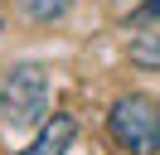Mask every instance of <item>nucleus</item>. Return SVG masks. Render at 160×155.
<instances>
[{
	"mask_svg": "<svg viewBox=\"0 0 160 155\" xmlns=\"http://www.w3.org/2000/svg\"><path fill=\"white\" fill-rule=\"evenodd\" d=\"M73 141H78V121L68 112H53V116H44V131L34 136V145L20 155H68Z\"/></svg>",
	"mask_w": 160,
	"mask_h": 155,
	"instance_id": "3",
	"label": "nucleus"
},
{
	"mask_svg": "<svg viewBox=\"0 0 160 155\" xmlns=\"http://www.w3.org/2000/svg\"><path fill=\"white\" fill-rule=\"evenodd\" d=\"M136 19H160V0H146V5H136Z\"/></svg>",
	"mask_w": 160,
	"mask_h": 155,
	"instance_id": "6",
	"label": "nucleus"
},
{
	"mask_svg": "<svg viewBox=\"0 0 160 155\" xmlns=\"http://www.w3.org/2000/svg\"><path fill=\"white\" fill-rule=\"evenodd\" d=\"M68 5H73V0H24V10H29L34 19H58Z\"/></svg>",
	"mask_w": 160,
	"mask_h": 155,
	"instance_id": "5",
	"label": "nucleus"
},
{
	"mask_svg": "<svg viewBox=\"0 0 160 155\" xmlns=\"http://www.w3.org/2000/svg\"><path fill=\"white\" fill-rule=\"evenodd\" d=\"M117 5H131V0H117ZM141 5H146V0H141Z\"/></svg>",
	"mask_w": 160,
	"mask_h": 155,
	"instance_id": "7",
	"label": "nucleus"
},
{
	"mask_svg": "<svg viewBox=\"0 0 160 155\" xmlns=\"http://www.w3.org/2000/svg\"><path fill=\"white\" fill-rule=\"evenodd\" d=\"M131 58H136L141 68H160V29H150V34H141L136 44H131Z\"/></svg>",
	"mask_w": 160,
	"mask_h": 155,
	"instance_id": "4",
	"label": "nucleus"
},
{
	"mask_svg": "<svg viewBox=\"0 0 160 155\" xmlns=\"http://www.w3.org/2000/svg\"><path fill=\"white\" fill-rule=\"evenodd\" d=\"M0 112L10 126H34L49 112V73L39 63H15L0 82Z\"/></svg>",
	"mask_w": 160,
	"mask_h": 155,
	"instance_id": "2",
	"label": "nucleus"
},
{
	"mask_svg": "<svg viewBox=\"0 0 160 155\" xmlns=\"http://www.w3.org/2000/svg\"><path fill=\"white\" fill-rule=\"evenodd\" d=\"M107 131L121 150L131 155H155L160 150V107L150 102L146 92H126L112 102L107 112Z\"/></svg>",
	"mask_w": 160,
	"mask_h": 155,
	"instance_id": "1",
	"label": "nucleus"
}]
</instances>
